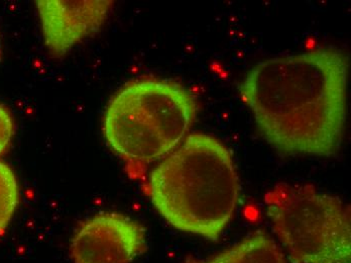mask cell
<instances>
[{"mask_svg": "<svg viewBox=\"0 0 351 263\" xmlns=\"http://www.w3.org/2000/svg\"><path fill=\"white\" fill-rule=\"evenodd\" d=\"M14 133V119L10 111L0 104V155L5 153Z\"/></svg>", "mask_w": 351, "mask_h": 263, "instance_id": "9", "label": "cell"}, {"mask_svg": "<svg viewBox=\"0 0 351 263\" xmlns=\"http://www.w3.org/2000/svg\"><path fill=\"white\" fill-rule=\"evenodd\" d=\"M149 194L170 225L218 240L239 204L232 156L215 137L190 135L152 171Z\"/></svg>", "mask_w": 351, "mask_h": 263, "instance_id": "2", "label": "cell"}, {"mask_svg": "<svg viewBox=\"0 0 351 263\" xmlns=\"http://www.w3.org/2000/svg\"><path fill=\"white\" fill-rule=\"evenodd\" d=\"M265 203L292 263H351L350 209L340 198L312 185L282 183Z\"/></svg>", "mask_w": 351, "mask_h": 263, "instance_id": "4", "label": "cell"}, {"mask_svg": "<svg viewBox=\"0 0 351 263\" xmlns=\"http://www.w3.org/2000/svg\"><path fill=\"white\" fill-rule=\"evenodd\" d=\"M18 179L12 168L0 161V233L5 230L18 207Z\"/></svg>", "mask_w": 351, "mask_h": 263, "instance_id": "8", "label": "cell"}, {"mask_svg": "<svg viewBox=\"0 0 351 263\" xmlns=\"http://www.w3.org/2000/svg\"><path fill=\"white\" fill-rule=\"evenodd\" d=\"M183 263H288L277 243L263 232H256L241 243L211 258H188Z\"/></svg>", "mask_w": 351, "mask_h": 263, "instance_id": "7", "label": "cell"}, {"mask_svg": "<svg viewBox=\"0 0 351 263\" xmlns=\"http://www.w3.org/2000/svg\"><path fill=\"white\" fill-rule=\"evenodd\" d=\"M194 96L166 79H136L124 85L107 106L104 119L108 146L123 160L132 179L170 154L184 140L196 117Z\"/></svg>", "mask_w": 351, "mask_h": 263, "instance_id": "3", "label": "cell"}, {"mask_svg": "<svg viewBox=\"0 0 351 263\" xmlns=\"http://www.w3.org/2000/svg\"><path fill=\"white\" fill-rule=\"evenodd\" d=\"M348 72L346 53L326 47L258 64L239 91L271 146L331 156L343 137Z\"/></svg>", "mask_w": 351, "mask_h": 263, "instance_id": "1", "label": "cell"}, {"mask_svg": "<svg viewBox=\"0 0 351 263\" xmlns=\"http://www.w3.org/2000/svg\"><path fill=\"white\" fill-rule=\"evenodd\" d=\"M145 249V229L117 213L99 214L83 222L70 244L74 263H132Z\"/></svg>", "mask_w": 351, "mask_h": 263, "instance_id": "5", "label": "cell"}, {"mask_svg": "<svg viewBox=\"0 0 351 263\" xmlns=\"http://www.w3.org/2000/svg\"><path fill=\"white\" fill-rule=\"evenodd\" d=\"M45 44L53 58L65 56L75 45L99 31L112 8V1L36 2Z\"/></svg>", "mask_w": 351, "mask_h": 263, "instance_id": "6", "label": "cell"}]
</instances>
